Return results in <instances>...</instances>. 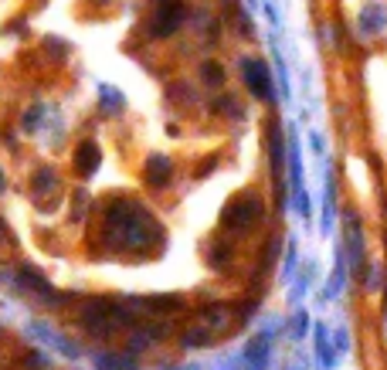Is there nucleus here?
Here are the masks:
<instances>
[{
  "mask_svg": "<svg viewBox=\"0 0 387 370\" xmlns=\"http://www.w3.org/2000/svg\"><path fill=\"white\" fill-rule=\"evenodd\" d=\"M85 208H89V194H75V211H72V215H75V221L85 215Z\"/></svg>",
  "mask_w": 387,
  "mask_h": 370,
  "instance_id": "f3484780",
  "label": "nucleus"
},
{
  "mask_svg": "<svg viewBox=\"0 0 387 370\" xmlns=\"http://www.w3.org/2000/svg\"><path fill=\"white\" fill-rule=\"evenodd\" d=\"M184 4L180 0H156L153 14H150V24H146V34L150 38H170L177 27H180V20H184Z\"/></svg>",
  "mask_w": 387,
  "mask_h": 370,
  "instance_id": "7ed1b4c3",
  "label": "nucleus"
},
{
  "mask_svg": "<svg viewBox=\"0 0 387 370\" xmlns=\"http://www.w3.org/2000/svg\"><path fill=\"white\" fill-rule=\"evenodd\" d=\"M262 211H265V208H262V200L255 194L234 197L231 204L224 208V215H221V224H224V231L245 234V231H252V224H258Z\"/></svg>",
  "mask_w": 387,
  "mask_h": 370,
  "instance_id": "f03ea898",
  "label": "nucleus"
},
{
  "mask_svg": "<svg viewBox=\"0 0 387 370\" xmlns=\"http://www.w3.org/2000/svg\"><path fill=\"white\" fill-rule=\"evenodd\" d=\"M197 316H201V326L211 333H224L231 326V310L228 306H204Z\"/></svg>",
  "mask_w": 387,
  "mask_h": 370,
  "instance_id": "6e6552de",
  "label": "nucleus"
},
{
  "mask_svg": "<svg viewBox=\"0 0 387 370\" xmlns=\"http://www.w3.org/2000/svg\"><path fill=\"white\" fill-rule=\"evenodd\" d=\"M96 370H136V353H99Z\"/></svg>",
  "mask_w": 387,
  "mask_h": 370,
  "instance_id": "9d476101",
  "label": "nucleus"
},
{
  "mask_svg": "<svg viewBox=\"0 0 387 370\" xmlns=\"http://www.w3.org/2000/svg\"><path fill=\"white\" fill-rule=\"evenodd\" d=\"M214 333L204 330V326H191V330H184V336H180V347L184 350H201V347H211Z\"/></svg>",
  "mask_w": 387,
  "mask_h": 370,
  "instance_id": "9b49d317",
  "label": "nucleus"
},
{
  "mask_svg": "<svg viewBox=\"0 0 387 370\" xmlns=\"http://www.w3.org/2000/svg\"><path fill=\"white\" fill-rule=\"evenodd\" d=\"M102 234L109 248H122V252H143L153 248L160 241V224L153 215L136 204V200H113L109 211L102 217Z\"/></svg>",
  "mask_w": 387,
  "mask_h": 370,
  "instance_id": "f257e3e1",
  "label": "nucleus"
},
{
  "mask_svg": "<svg viewBox=\"0 0 387 370\" xmlns=\"http://www.w3.org/2000/svg\"><path fill=\"white\" fill-rule=\"evenodd\" d=\"M34 197H44L48 191H55L58 187V177H55V170L51 167H38V174H34Z\"/></svg>",
  "mask_w": 387,
  "mask_h": 370,
  "instance_id": "ddd939ff",
  "label": "nucleus"
},
{
  "mask_svg": "<svg viewBox=\"0 0 387 370\" xmlns=\"http://www.w3.org/2000/svg\"><path fill=\"white\" fill-rule=\"evenodd\" d=\"M31 330L38 333L41 343H51V347H55L58 353H65V357H78V347H75V343H68V340H65L58 330H51V326H44V323H34Z\"/></svg>",
  "mask_w": 387,
  "mask_h": 370,
  "instance_id": "1a4fd4ad",
  "label": "nucleus"
},
{
  "mask_svg": "<svg viewBox=\"0 0 387 370\" xmlns=\"http://www.w3.org/2000/svg\"><path fill=\"white\" fill-rule=\"evenodd\" d=\"M170 177H174V163H170V156L153 153L150 160H146V180H150V187H167Z\"/></svg>",
  "mask_w": 387,
  "mask_h": 370,
  "instance_id": "0eeeda50",
  "label": "nucleus"
},
{
  "mask_svg": "<svg viewBox=\"0 0 387 370\" xmlns=\"http://www.w3.org/2000/svg\"><path fill=\"white\" fill-rule=\"evenodd\" d=\"M241 75H245V85L252 89L255 98H272V75H269V65L262 58H245L241 61Z\"/></svg>",
  "mask_w": 387,
  "mask_h": 370,
  "instance_id": "39448f33",
  "label": "nucleus"
},
{
  "mask_svg": "<svg viewBox=\"0 0 387 370\" xmlns=\"http://www.w3.org/2000/svg\"><path fill=\"white\" fill-rule=\"evenodd\" d=\"M231 262V245H211V265L214 269H224Z\"/></svg>",
  "mask_w": 387,
  "mask_h": 370,
  "instance_id": "4468645a",
  "label": "nucleus"
},
{
  "mask_svg": "<svg viewBox=\"0 0 387 370\" xmlns=\"http://www.w3.org/2000/svg\"><path fill=\"white\" fill-rule=\"evenodd\" d=\"M99 163H102V150H99L96 139H85V143H78L75 150V170L82 177H92L99 170Z\"/></svg>",
  "mask_w": 387,
  "mask_h": 370,
  "instance_id": "423d86ee",
  "label": "nucleus"
},
{
  "mask_svg": "<svg viewBox=\"0 0 387 370\" xmlns=\"http://www.w3.org/2000/svg\"><path fill=\"white\" fill-rule=\"evenodd\" d=\"M99 102H102V109H106L109 116H119V113L126 109V98L119 96L113 85H102V92H99Z\"/></svg>",
  "mask_w": 387,
  "mask_h": 370,
  "instance_id": "f8f14e48",
  "label": "nucleus"
},
{
  "mask_svg": "<svg viewBox=\"0 0 387 370\" xmlns=\"http://www.w3.org/2000/svg\"><path fill=\"white\" fill-rule=\"evenodd\" d=\"M18 286H20V289H27V293L41 295V299H48V302H55V306L68 302V299H75L72 293H68V295L55 293V286H51V282H48V279H44L34 265H20V269H18Z\"/></svg>",
  "mask_w": 387,
  "mask_h": 370,
  "instance_id": "20e7f679",
  "label": "nucleus"
},
{
  "mask_svg": "<svg viewBox=\"0 0 387 370\" xmlns=\"http://www.w3.org/2000/svg\"><path fill=\"white\" fill-rule=\"evenodd\" d=\"M41 113H44V109H41V106H34V109H31V113L24 116V129H38V122H41Z\"/></svg>",
  "mask_w": 387,
  "mask_h": 370,
  "instance_id": "dca6fc26",
  "label": "nucleus"
},
{
  "mask_svg": "<svg viewBox=\"0 0 387 370\" xmlns=\"http://www.w3.org/2000/svg\"><path fill=\"white\" fill-rule=\"evenodd\" d=\"M0 191H4V170H0Z\"/></svg>",
  "mask_w": 387,
  "mask_h": 370,
  "instance_id": "a211bd4d",
  "label": "nucleus"
},
{
  "mask_svg": "<svg viewBox=\"0 0 387 370\" xmlns=\"http://www.w3.org/2000/svg\"><path fill=\"white\" fill-rule=\"evenodd\" d=\"M201 72H204V78H208V82H214V85H217V82L224 78L221 65H214V61H204V68H201Z\"/></svg>",
  "mask_w": 387,
  "mask_h": 370,
  "instance_id": "2eb2a0df",
  "label": "nucleus"
}]
</instances>
